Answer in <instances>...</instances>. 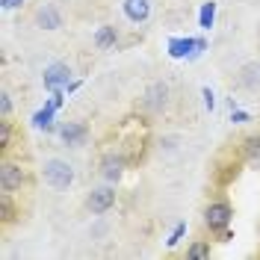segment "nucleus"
<instances>
[{"instance_id": "nucleus-9", "label": "nucleus", "mask_w": 260, "mask_h": 260, "mask_svg": "<svg viewBox=\"0 0 260 260\" xmlns=\"http://www.w3.org/2000/svg\"><path fill=\"white\" fill-rule=\"evenodd\" d=\"M83 136H86V127H83V124H65L62 127V139L68 145H80Z\"/></svg>"}, {"instance_id": "nucleus-14", "label": "nucleus", "mask_w": 260, "mask_h": 260, "mask_svg": "<svg viewBox=\"0 0 260 260\" xmlns=\"http://www.w3.org/2000/svg\"><path fill=\"white\" fill-rule=\"evenodd\" d=\"M189 257H192V260H198V257H210V245L195 243L192 248H189Z\"/></svg>"}, {"instance_id": "nucleus-2", "label": "nucleus", "mask_w": 260, "mask_h": 260, "mask_svg": "<svg viewBox=\"0 0 260 260\" xmlns=\"http://www.w3.org/2000/svg\"><path fill=\"white\" fill-rule=\"evenodd\" d=\"M68 77H71V71H68V65H62V62L45 68V86H48L50 92H62V89H68V86H71Z\"/></svg>"}, {"instance_id": "nucleus-15", "label": "nucleus", "mask_w": 260, "mask_h": 260, "mask_svg": "<svg viewBox=\"0 0 260 260\" xmlns=\"http://www.w3.org/2000/svg\"><path fill=\"white\" fill-rule=\"evenodd\" d=\"M245 151H248V157H260V136H251L248 142H245Z\"/></svg>"}, {"instance_id": "nucleus-5", "label": "nucleus", "mask_w": 260, "mask_h": 260, "mask_svg": "<svg viewBox=\"0 0 260 260\" xmlns=\"http://www.w3.org/2000/svg\"><path fill=\"white\" fill-rule=\"evenodd\" d=\"M192 48L195 50H204V42H201V39H172V42H169V53H172L175 59H180V56H189V53H192Z\"/></svg>"}, {"instance_id": "nucleus-10", "label": "nucleus", "mask_w": 260, "mask_h": 260, "mask_svg": "<svg viewBox=\"0 0 260 260\" xmlns=\"http://www.w3.org/2000/svg\"><path fill=\"white\" fill-rule=\"evenodd\" d=\"M39 24L42 27H48V30H53V27H59V12L56 9H50V6H45V9H39Z\"/></svg>"}, {"instance_id": "nucleus-17", "label": "nucleus", "mask_w": 260, "mask_h": 260, "mask_svg": "<svg viewBox=\"0 0 260 260\" xmlns=\"http://www.w3.org/2000/svg\"><path fill=\"white\" fill-rule=\"evenodd\" d=\"M201 95H204V107H207V110H213V107H216V98H213L210 86H204V89H201Z\"/></svg>"}, {"instance_id": "nucleus-21", "label": "nucleus", "mask_w": 260, "mask_h": 260, "mask_svg": "<svg viewBox=\"0 0 260 260\" xmlns=\"http://www.w3.org/2000/svg\"><path fill=\"white\" fill-rule=\"evenodd\" d=\"M18 3H24V0H3V9H15Z\"/></svg>"}, {"instance_id": "nucleus-7", "label": "nucleus", "mask_w": 260, "mask_h": 260, "mask_svg": "<svg viewBox=\"0 0 260 260\" xmlns=\"http://www.w3.org/2000/svg\"><path fill=\"white\" fill-rule=\"evenodd\" d=\"M148 12H151V6H148V0H124V15L130 18V21H145Z\"/></svg>"}, {"instance_id": "nucleus-18", "label": "nucleus", "mask_w": 260, "mask_h": 260, "mask_svg": "<svg viewBox=\"0 0 260 260\" xmlns=\"http://www.w3.org/2000/svg\"><path fill=\"white\" fill-rule=\"evenodd\" d=\"M6 145H9V124L3 121L0 124V148H6Z\"/></svg>"}, {"instance_id": "nucleus-11", "label": "nucleus", "mask_w": 260, "mask_h": 260, "mask_svg": "<svg viewBox=\"0 0 260 260\" xmlns=\"http://www.w3.org/2000/svg\"><path fill=\"white\" fill-rule=\"evenodd\" d=\"M95 42L101 45V48H110V45L115 42V27H101L98 36H95Z\"/></svg>"}, {"instance_id": "nucleus-13", "label": "nucleus", "mask_w": 260, "mask_h": 260, "mask_svg": "<svg viewBox=\"0 0 260 260\" xmlns=\"http://www.w3.org/2000/svg\"><path fill=\"white\" fill-rule=\"evenodd\" d=\"M104 175L110 180H115L118 175H121V160H107L104 162Z\"/></svg>"}, {"instance_id": "nucleus-19", "label": "nucleus", "mask_w": 260, "mask_h": 260, "mask_svg": "<svg viewBox=\"0 0 260 260\" xmlns=\"http://www.w3.org/2000/svg\"><path fill=\"white\" fill-rule=\"evenodd\" d=\"M231 121L243 124V121H251V115H248V113H240V110H234V113H231Z\"/></svg>"}, {"instance_id": "nucleus-12", "label": "nucleus", "mask_w": 260, "mask_h": 260, "mask_svg": "<svg viewBox=\"0 0 260 260\" xmlns=\"http://www.w3.org/2000/svg\"><path fill=\"white\" fill-rule=\"evenodd\" d=\"M213 18H216V3H204V6H201V27H204V30H210L213 27Z\"/></svg>"}, {"instance_id": "nucleus-8", "label": "nucleus", "mask_w": 260, "mask_h": 260, "mask_svg": "<svg viewBox=\"0 0 260 260\" xmlns=\"http://www.w3.org/2000/svg\"><path fill=\"white\" fill-rule=\"evenodd\" d=\"M53 113H56V107H53V104H48L45 110H39V113L32 115V124H36V127L50 130V127H53Z\"/></svg>"}, {"instance_id": "nucleus-16", "label": "nucleus", "mask_w": 260, "mask_h": 260, "mask_svg": "<svg viewBox=\"0 0 260 260\" xmlns=\"http://www.w3.org/2000/svg\"><path fill=\"white\" fill-rule=\"evenodd\" d=\"M183 234H186V225L180 222V225L175 228V231H172V237H169V245H178V243H180V237H183Z\"/></svg>"}, {"instance_id": "nucleus-20", "label": "nucleus", "mask_w": 260, "mask_h": 260, "mask_svg": "<svg viewBox=\"0 0 260 260\" xmlns=\"http://www.w3.org/2000/svg\"><path fill=\"white\" fill-rule=\"evenodd\" d=\"M0 110H3V115H9V110H12V101H9V95H3V101H0Z\"/></svg>"}, {"instance_id": "nucleus-3", "label": "nucleus", "mask_w": 260, "mask_h": 260, "mask_svg": "<svg viewBox=\"0 0 260 260\" xmlns=\"http://www.w3.org/2000/svg\"><path fill=\"white\" fill-rule=\"evenodd\" d=\"M204 222L210 231H225L228 222H231V207L228 204H210L207 213H204Z\"/></svg>"}, {"instance_id": "nucleus-1", "label": "nucleus", "mask_w": 260, "mask_h": 260, "mask_svg": "<svg viewBox=\"0 0 260 260\" xmlns=\"http://www.w3.org/2000/svg\"><path fill=\"white\" fill-rule=\"evenodd\" d=\"M45 180H48L53 189H65L71 180H74V172H71V166L62 160H50L45 166Z\"/></svg>"}, {"instance_id": "nucleus-6", "label": "nucleus", "mask_w": 260, "mask_h": 260, "mask_svg": "<svg viewBox=\"0 0 260 260\" xmlns=\"http://www.w3.org/2000/svg\"><path fill=\"white\" fill-rule=\"evenodd\" d=\"M115 204V192L113 189H95L89 195V210L92 213H107Z\"/></svg>"}, {"instance_id": "nucleus-4", "label": "nucleus", "mask_w": 260, "mask_h": 260, "mask_svg": "<svg viewBox=\"0 0 260 260\" xmlns=\"http://www.w3.org/2000/svg\"><path fill=\"white\" fill-rule=\"evenodd\" d=\"M24 183V172H21V166H12V162H6L3 169H0V186H3V192H12Z\"/></svg>"}]
</instances>
